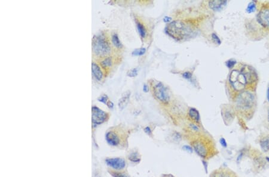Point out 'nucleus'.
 <instances>
[{
	"instance_id": "obj_18",
	"label": "nucleus",
	"mask_w": 269,
	"mask_h": 177,
	"mask_svg": "<svg viewBox=\"0 0 269 177\" xmlns=\"http://www.w3.org/2000/svg\"><path fill=\"white\" fill-rule=\"evenodd\" d=\"M128 159L130 161L133 163H139L141 161L140 156L137 152H132L130 153L128 156Z\"/></svg>"
},
{
	"instance_id": "obj_30",
	"label": "nucleus",
	"mask_w": 269,
	"mask_h": 177,
	"mask_svg": "<svg viewBox=\"0 0 269 177\" xmlns=\"http://www.w3.org/2000/svg\"><path fill=\"white\" fill-rule=\"evenodd\" d=\"M220 143H221V146H223V147H224V148L227 147V142H226V140H225V139H224V138H220Z\"/></svg>"
},
{
	"instance_id": "obj_32",
	"label": "nucleus",
	"mask_w": 269,
	"mask_h": 177,
	"mask_svg": "<svg viewBox=\"0 0 269 177\" xmlns=\"http://www.w3.org/2000/svg\"><path fill=\"white\" fill-rule=\"evenodd\" d=\"M144 131L148 134V135H151L152 134V131H151V129H150V127H148V126H147V127H146L145 129H144Z\"/></svg>"
},
{
	"instance_id": "obj_34",
	"label": "nucleus",
	"mask_w": 269,
	"mask_h": 177,
	"mask_svg": "<svg viewBox=\"0 0 269 177\" xmlns=\"http://www.w3.org/2000/svg\"><path fill=\"white\" fill-rule=\"evenodd\" d=\"M106 105H107L108 107L109 108H110V109H112V108L113 107V106H114V104H113L112 102H111V101H108L107 102V103H106Z\"/></svg>"
},
{
	"instance_id": "obj_19",
	"label": "nucleus",
	"mask_w": 269,
	"mask_h": 177,
	"mask_svg": "<svg viewBox=\"0 0 269 177\" xmlns=\"http://www.w3.org/2000/svg\"><path fill=\"white\" fill-rule=\"evenodd\" d=\"M136 24H137V28H138V30L139 31L140 35L142 38H145L147 35V30H146L145 27L142 23H141L139 22H137Z\"/></svg>"
},
{
	"instance_id": "obj_38",
	"label": "nucleus",
	"mask_w": 269,
	"mask_h": 177,
	"mask_svg": "<svg viewBox=\"0 0 269 177\" xmlns=\"http://www.w3.org/2000/svg\"><path fill=\"white\" fill-rule=\"evenodd\" d=\"M268 121H269V111H268Z\"/></svg>"
},
{
	"instance_id": "obj_5",
	"label": "nucleus",
	"mask_w": 269,
	"mask_h": 177,
	"mask_svg": "<svg viewBox=\"0 0 269 177\" xmlns=\"http://www.w3.org/2000/svg\"><path fill=\"white\" fill-rule=\"evenodd\" d=\"M229 82L235 91L239 93L245 91L247 88L248 89L247 80L241 70L233 71L230 75Z\"/></svg>"
},
{
	"instance_id": "obj_29",
	"label": "nucleus",
	"mask_w": 269,
	"mask_h": 177,
	"mask_svg": "<svg viewBox=\"0 0 269 177\" xmlns=\"http://www.w3.org/2000/svg\"><path fill=\"white\" fill-rule=\"evenodd\" d=\"M182 77L185 79L189 80L192 77V74L190 72H185L182 74Z\"/></svg>"
},
{
	"instance_id": "obj_2",
	"label": "nucleus",
	"mask_w": 269,
	"mask_h": 177,
	"mask_svg": "<svg viewBox=\"0 0 269 177\" xmlns=\"http://www.w3.org/2000/svg\"><path fill=\"white\" fill-rule=\"evenodd\" d=\"M191 146L196 153L203 159L209 158L216 154L215 145L208 138L196 139L192 142Z\"/></svg>"
},
{
	"instance_id": "obj_21",
	"label": "nucleus",
	"mask_w": 269,
	"mask_h": 177,
	"mask_svg": "<svg viewBox=\"0 0 269 177\" xmlns=\"http://www.w3.org/2000/svg\"><path fill=\"white\" fill-rule=\"evenodd\" d=\"M101 66L103 68H107L109 67L112 65V59L111 57H107L105 59L103 60H102L100 63Z\"/></svg>"
},
{
	"instance_id": "obj_4",
	"label": "nucleus",
	"mask_w": 269,
	"mask_h": 177,
	"mask_svg": "<svg viewBox=\"0 0 269 177\" xmlns=\"http://www.w3.org/2000/svg\"><path fill=\"white\" fill-rule=\"evenodd\" d=\"M93 51L96 56H104L110 53V46L103 35H94L92 41Z\"/></svg>"
},
{
	"instance_id": "obj_26",
	"label": "nucleus",
	"mask_w": 269,
	"mask_h": 177,
	"mask_svg": "<svg viewBox=\"0 0 269 177\" xmlns=\"http://www.w3.org/2000/svg\"><path fill=\"white\" fill-rule=\"evenodd\" d=\"M236 61L235 60H229L226 62V66L229 68H232L233 67H234V66L236 65Z\"/></svg>"
},
{
	"instance_id": "obj_25",
	"label": "nucleus",
	"mask_w": 269,
	"mask_h": 177,
	"mask_svg": "<svg viewBox=\"0 0 269 177\" xmlns=\"http://www.w3.org/2000/svg\"><path fill=\"white\" fill-rule=\"evenodd\" d=\"M127 75L129 77H135L138 75V69L136 68L132 69L127 72Z\"/></svg>"
},
{
	"instance_id": "obj_22",
	"label": "nucleus",
	"mask_w": 269,
	"mask_h": 177,
	"mask_svg": "<svg viewBox=\"0 0 269 177\" xmlns=\"http://www.w3.org/2000/svg\"><path fill=\"white\" fill-rule=\"evenodd\" d=\"M256 10V4L254 1H252L249 3L247 8V11L248 13H253Z\"/></svg>"
},
{
	"instance_id": "obj_37",
	"label": "nucleus",
	"mask_w": 269,
	"mask_h": 177,
	"mask_svg": "<svg viewBox=\"0 0 269 177\" xmlns=\"http://www.w3.org/2000/svg\"><path fill=\"white\" fill-rule=\"evenodd\" d=\"M266 161H268V162H269V157H266Z\"/></svg>"
},
{
	"instance_id": "obj_10",
	"label": "nucleus",
	"mask_w": 269,
	"mask_h": 177,
	"mask_svg": "<svg viewBox=\"0 0 269 177\" xmlns=\"http://www.w3.org/2000/svg\"><path fill=\"white\" fill-rule=\"evenodd\" d=\"M106 164L115 170H122L126 167V161L121 158H109L105 161Z\"/></svg>"
},
{
	"instance_id": "obj_23",
	"label": "nucleus",
	"mask_w": 269,
	"mask_h": 177,
	"mask_svg": "<svg viewBox=\"0 0 269 177\" xmlns=\"http://www.w3.org/2000/svg\"><path fill=\"white\" fill-rule=\"evenodd\" d=\"M145 51H146V49L145 48H138V49L135 50L132 52V54L133 56H142L145 53Z\"/></svg>"
},
{
	"instance_id": "obj_8",
	"label": "nucleus",
	"mask_w": 269,
	"mask_h": 177,
	"mask_svg": "<svg viewBox=\"0 0 269 177\" xmlns=\"http://www.w3.org/2000/svg\"><path fill=\"white\" fill-rule=\"evenodd\" d=\"M92 110V123L94 125H100L103 123L107 119V113L96 106H93Z\"/></svg>"
},
{
	"instance_id": "obj_11",
	"label": "nucleus",
	"mask_w": 269,
	"mask_h": 177,
	"mask_svg": "<svg viewBox=\"0 0 269 177\" xmlns=\"http://www.w3.org/2000/svg\"><path fill=\"white\" fill-rule=\"evenodd\" d=\"M105 138L107 143L112 146H117L120 143V137L114 131H108L106 134Z\"/></svg>"
},
{
	"instance_id": "obj_7",
	"label": "nucleus",
	"mask_w": 269,
	"mask_h": 177,
	"mask_svg": "<svg viewBox=\"0 0 269 177\" xmlns=\"http://www.w3.org/2000/svg\"><path fill=\"white\" fill-rule=\"evenodd\" d=\"M153 91L155 97L160 101L167 103L170 100V96L167 89L160 82L157 83L153 87Z\"/></svg>"
},
{
	"instance_id": "obj_35",
	"label": "nucleus",
	"mask_w": 269,
	"mask_h": 177,
	"mask_svg": "<svg viewBox=\"0 0 269 177\" xmlns=\"http://www.w3.org/2000/svg\"><path fill=\"white\" fill-rule=\"evenodd\" d=\"M143 90H144V92H148V87L147 86H144V88H143Z\"/></svg>"
},
{
	"instance_id": "obj_13",
	"label": "nucleus",
	"mask_w": 269,
	"mask_h": 177,
	"mask_svg": "<svg viewBox=\"0 0 269 177\" xmlns=\"http://www.w3.org/2000/svg\"><path fill=\"white\" fill-rule=\"evenodd\" d=\"M227 1H211L209 2V7L214 11H219L222 10L227 4Z\"/></svg>"
},
{
	"instance_id": "obj_6",
	"label": "nucleus",
	"mask_w": 269,
	"mask_h": 177,
	"mask_svg": "<svg viewBox=\"0 0 269 177\" xmlns=\"http://www.w3.org/2000/svg\"><path fill=\"white\" fill-rule=\"evenodd\" d=\"M241 70L245 77L248 89H250V87L252 89L254 88V87H256L258 82V75L255 69L250 66L244 65Z\"/></svg>"
},
{
	"instance_id": "obj_14",
	"label": "nucleus",
	"mask_w": 269,
	"mask_h": 177,
	"mask_svg": "<svg viewBox=\"0 0 269 177\" xmlns=\"http://www.w3.org/2000/svg\"><path fill=\"white\" fill-rule=\"evenodd\" d=\"M130 95V92L129 91L124 92L122 95V97L120 98V100L118 101V107L120 110L124 109L127 106V105L129 101Z\"/></svg>"
},
{
	"instance_id": "obj_24",
	"label": "nucleus",
	"mask_w": 269,
	"mask_h": 177,
	"mask_svg": "<svg viewBox=\"0 0 269 177\" xmlns=\"http://www.w3.org/2000/svg\"><path fill=\"white\" fill-rule=\"evenodd\" d=\"M110 174L113 177H130L129 176H128L126 173H123L111 171L110 173Z\"/></svg>"
},
{
	"instance_id": "obj_36",
	"label": "nucleus",
	"mask_w": 269,
	"mask_h": 177,
	"mask_svg": "<svg viewBox=\"0 0 269 177\" xmlns=\"http://www.w3.org/2000/svg\"><path fill=\"white\" fill-rule=\"evenodd\" d=\"M267 95H268V101H269V87L268 89V93H267Z\"/></svg>"
},
{
	"instance_id": "obj_9",
	"label": "nucleus",
	"mask_w": 269,
	"mask_h": 177,
	"mask_svg": "<svg viewBox=\"0 0 269 177\" xmlns=\"http://www.w3.org/2000/svg\"><path fill=\"white\" fill-rule=\"evenodd\" d=\"M257 20L262 26L269 29V7H263L261 8L257 16Z\"/></svg>"
},
{
	"instance_id": "obj_3",
	"label": "nucleus",
	"mask_w": 269,
	"mask_h": 177,
	"mask_svg": "<svg viewBox=\"0 0 269 177\" xmlns=\"http://www.w3.org/2000/svg\"><path fill=\"white\" fill-rule=\"evenodd\" d=\"M167 31L173 38L177 39H182L191 35V29L185 23L181 21H175L169 24Z\"/></svg>"
},
{
	"instance_id": "obj_27",
	"label": "nucleus",
	"mask_w": 269,
	"mask_h": 177,
	"mask_svg": "<svg viewBox=\"0 0 269 177\" xmlns=\"http://www.w3.org/2000/svg\"><path fill=\"white\" fill-rule=\"evenodd\" d=\"M98 101H99L100 102H102V103H103L106 104L107 102L108 101L107 95H101V96L98 98Z\"/></svg>"
},
{
	"instance_id": "obj_16",
	"label": "nucleus",
	"mask_w": 269,
	"mask_h": 177,
	"mask_svg": "<svg viewBox=\"0 0 269 177\" xmlns=\"http://www.w3.org/2000/svg\"><path fill=\"white\" fill-rule=\"evenodd\" d=\"M260 146L264 152L269 151V135H265L260 139Z\"/></svg>"
},
{
	"instance_id": "obj_15",
	"label": "nucleus",
	"mask_w": 269,
	"mask_h": 177,
	"mask_svg": "<svg viewBox=\"0 0 269 177\" xmlns=\"http://www.w3.org/2000/svg\"><path fill=\"white\" fill-rule=\"evenodd\" d=\"M91 71L93 77L97 81H100L103 78V74L100 68L97 65L94 63L91 64Z\"/></svg>"
},
{
	"instance_id": "obj_12",
	"label": "nucleus",
	"mask_w": 269,
	"mask_h": 177,
	"mask_svg": "<svg viewBox=\"0 0 269 177\" xmlns=\"http://www.w3.org/2000/svg\"><path fill=\"white\" fill-rule=\"evenodd\" d=\"M210 177H237L233 172L226 169H218L214 171Z\"/></svg>"
},
{
	"instance_id": "obj_31",
	"label": "nucleus",
	"mask_w": 269,
	"mask_h": 177,
	"mask_svg": "<svg viewBox=\"0 0 269 177\" xmlns=\"http://www.w3.org/2000/svg\"><path fill=\"white\" fill-rule=\"evenodd\" d=\"M182 148H183L185 150H186L187 152H190V153H192V152H193V149H192V147H191L189 146H184Z\"/></svg>"
},
{
	"instance_id": "obj_1",
	"label": "nucleus",
	"mask_w": 269,
	"mask_h": 177,
	"mask_svg": "<svg viewBox=\"0 0 269 177\" xmlns=\"http://www.w3.org/2000/svg\"><path fill=\"white\" fill-rule=\"evenodd\" d=\"M236 103L238 110L244 118L249 119L253 117L256 107V99L251 91L245 90L240 92Z\"/></svg>"
},
{
	"instance_id": "obj_33",
	"label": "nucleus",
	"mask_w": 269,
	"mask_h": 177,
	"mask_svg": "<svg viewBox=\"0 0 269 177\" xmlns=\"http://www.w3.org/2000/svg\"><path fill=\"white\" fill-rule=\"evenodd\" d=\"M190 126H191V128L193 130H194V131H197L199 130V128H198V126H196V125H194V124H191V125H190Z\"/></svg>"
},
{
	"instance_id": "obj_39",
	"label": "nucleus",
	"mask_w": 269,
	"mask_h": 177,
	"mask_svg": "<svg viewBox=\"0 0 269 177\" xmlns=\"http://www.w3.org/2000/svg\"></svg>"
},
{
	"instance_id": "obj_17",
	"label": "nucleus",
	"mask_w": 269,
	"mask_h": 177,
	"mask_svg": "<svg viewBox=\"0 0 269 177\" xmlns=\"http://www.w3.org/2000/svg\"><path fill=\"white\" fill-rule=\"evenodd\" d=\"M188 115L190 118L195 122H200V114L199 112L194 108H191L189 110Z\"/></svg>"
},
{
	"instance_id": "obj_28",
	"label": "nucleus",
	"mask_w": 269,
	"mask_h": 177,
	"mask_svg": "<svg viewBox=\"0 0 269 177\" xmlns=\"http://www.w3.org/2000/svg\"><path fill=\"white\" fill-rule=\"evenodd\" d=\"M212 38L214 39V41L218 44H221V40L219 38V37L215 34V33H212Z\"/></svg>"
},
{
	"instance_id": "obj_20",
	"label": "nucleus",
	"mask_w": 269,
	"mask_h": 177,
	"mask_svg": "<svg viewBox=\"0 0 269 177\" xmlns=\"http://www.w3.org/2000/svg\"><path fill=\"white\" fill-rule=\"evenodd\" d=\"M112 42L114 46L118 48H120L122 47V44L118 38L117 34L114 33L112 36Z\"/></svg>"
}]
</instances>
